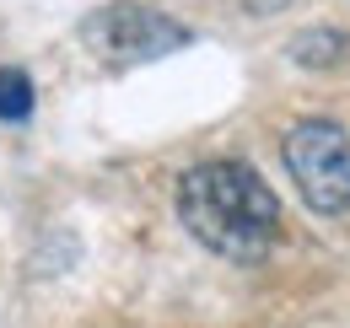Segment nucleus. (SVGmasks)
<instances>
[{
	"instance_id": "nucleus-2",
	"label": "nucleus",
	"mask_w": 350,
	"mask_h": 328,
	"mask_svg": "<svg viewBox=\"0 0 350 328\" xmlns=\"http://www.w3.org/2000/svg\"><path fill=\"white\" fill-rule=\"evenodd\" d=\"M81 43L103 65H151V59H167L189 43V27L173 22L167 11H151L140 0H113V5H97L81 16Z\"/></svg>"
},
{
	"instance_id": "nucleus-4",
	"label": "nucleus",
	"mask_w": 350,
	"mask_h": 328,
	"mask_svg": "<svg viewBox=\"0 0 350 328\" xmlns=\"http://www.w3.org/2000/svg\"><path fill=\"white\" fill-rule=\"evenodd\" d=\"M286 54L297 65H307V70H334V65L350 59V33H340V27H307V33L291 38Z\"/></svg>"
},
{
	"instance_id": "nucleus-3",
	"label": "nucleus",
	"mask_w": 350,
	"mask_h": 328,
	"mask_svg": "<svg viewBox=\"0 0 350 328\" xmlns=\"http://www.w3.org/2000/svg\"><path fill=\"white\" fill-rule=\"evenodd\" d=\"M280 156L318 215L350 210V135L334 119H297L280 140Z\"/></svg>"
},
{
	"instance_id": "nucleus-5",
	"label": "nucleus",
	"mask_w": 350,
	"mask_h": 328,
	"mask_svg": "<svg viewBox=\"0 0 350 328\" xmlns=\"http://www.w3.org/2000/svg\"><path fill=\"white\" fill-rule=\"evenodd\" d=\"M33 119V81L16 65H0V124H27Z\"/></svg>"
},
{
	"instance_id": "nucleus-1",
	"label": "nucleus",
	"mask_w": 350,
	"mask_h": 328,
	"mask_svg": "<svg viewBox=\"0 0 350 328\" xmlns=\"http://www.w3.org/2000/svg\"><path fill=\"white\" fill-rule=\"evenodd\" d=\"M178 221L226 264H264L280 243V200L248 162H200L178 178Z\"/></svg>"
}]
</instances>
